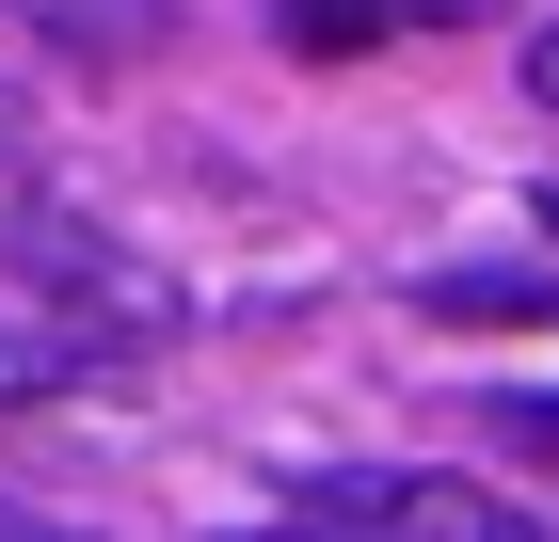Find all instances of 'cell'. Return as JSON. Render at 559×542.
I'll return each mask as SVG.
<instances>
[{"instance_id":"6da1fadb","label":"cell","mask_w":559,"mask_h":542,"mask_svg":"<svg viewBox=\"0 0 559 542\" xmlns=\"http://www.w3.org/2000/svg\"><path fill=\"white\" fill-rule=\"evenodd\" d=\"M304 527H336V542H544L464 462H320L304 479Z\"/></svg>"},{"instance_id":"7a4b0ae2","label":"cell","mask_w":559,"mask_h":542,"mask_svg":"<svg viewBox=\"0 0 559 542\" xmlns=\"http://www.w3.org/2000/svg\"><path fill=\"white\" fill-rule=\"evenodd\" d=\"M0 240H16V272H33V288H64V303H96V320H112V335H144V320H176V288H160V272H144L129 240H96L81 208H16V224H0Z\"/></svg>"},{"instance_id":"3957f363","label":"cell","mask_w":559,"mask_h":542,"mask_svg":"<svg viewBox=\"0 0 559 542\" xmlns=\"http://www.w3.org/2000/svg\"><path fill=\"white\" fill-rule=\"evenodd\" d=\"M64 383H96V335H64L48 303H0V415H33Z\"/></svg>"},{"instance_id":"277c9868","label":"cell","mask_w":559,"mask_h":542,"mask_svg":"<svg viewBox=\"0 0 559 542\" xmlns=\"http://www.w3.org/2000/svg\"><path fill=\"white\" fill-rule=\"evenodd\" d=\"M416 320H448V335H527V320H559V288H544V272H416Z\"/></svg>"},{"instance_id":"5b68a950","label":"cell","mask_w":559,"mask_h":542,"mask_svg":"<svg viewBox=\"0 0 559 542\" xmlns=\"http://www.w3.org/2000/svg\"><path fill=\"white\" fill-rule=\"evenodd\" d=\"M272 16H288L304 64H368V48L400 33V0H272Z\"/></svg>"},{"instance_id":"8992f818","label":"cell","mask_w":559,"mask_h":542,"mask_svg":"<svg viewBox=\"0 0 559 542\" xmlns=\"http://www.w3.org/2000/svg\"><path fill=\"white\" fill-rule=\"evenodd\" d=\"M479 431H512L527 462H559V399H512V415H479Z\"/></svg>"},{"instance_id":"52a82bcc","label":"cell","mask_w":559,"mask_h":542,"mask_svg":"<svg viewBox=\"0 0 559 542\" xmlns=\"http://www.w3.org/2000/svg\"><path fill=\"white\" fill-rule=\"evenodd\" d=\"M0 542H96V527H64V510H33V495H0Z\"/></svg>"},{"instance_id":"ba28073f","label":"cell","mask_w":559,"mask_h":542,"mask_svg":"<svg viewBox=\"0 0 559 542\" xmlns=\"http://www.w3.org/2000/svg\"><path fill=\"white\" fill-rule=\"evenodd\" d=\"M527 96H544V112H559V33H544V48H527Z\"/></svg>"},{"instance_id":"9c48e42d","label":"cell","mask_w":559,"mask_h":542,"mask_svg":"<svg viewBox=\"0 0 559 542\" xmlns=\"http://www.w3.org/2000/svg\"><path fill=\"white\" fill-rule=\"evenodd\" d=\"M224 542H336V527H304V510H288V527H224Z\"/></svg>"},{"instance_id":"30bf717a","label":"cell","mask_w":559,"mask_h":542,"mask_svg":"<svg viewBox=\"0 0 559 542\" xmlns=\"http://www.w3.org/2000/svg\"><path fill=\"white\" fill-rule=\"evenodd\" d=\"M544 240H559V176H544Z\"/></svg>"}]
</instances>
